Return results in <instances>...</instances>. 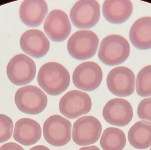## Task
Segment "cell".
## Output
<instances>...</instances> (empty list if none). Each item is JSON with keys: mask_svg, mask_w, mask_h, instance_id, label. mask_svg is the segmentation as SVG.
I'll use <instances>...</instances> for the list:
<instances>
[{"mask_svg": "<svg viewBox=\"0 0 151 150\" xmlns=\"http://www.w3.org/2000/svg\"><path fill=\"white\" fill-rule=\"evenodd\" d=\"M37 80L40 86L51 96H58L69 87L70 76L68 70L60 63L49 62L42 66Z\"/></svg>", "mask_w": 151, "mask_h": 150, "instance_id": "cell-1", "label": "cell"}, {"mask_svg": "<svg viewBox=\"0 0 151 150\" xmlns=\"http://www.w3.org/2000/svg\"><path fill=\"white\" fill-rule=\"evenodd\" d=\"M130 51L128 41L122 36L114 34L107 36L102 41L98 55L104 64L114 66L124 62Z\"/></svg>", "mask_w": 151, "mask_h": 150, "instance_id": "cell-2", "label": "cell"}, {"mask_svg": "<svg viewBox=\"0 0 151 150\" xmlns=\"http://www.w3.org/2000/svg\"><path fill=\"white\" fill-rule=\"evenodd\" d=\"M15 102L19 110L30 115L42 112L47 105V95L38 87L29 85L17 90L15 96Z\"/></svg>", "mask_w": 151, "mask_h": 150, "instance_id": "cell-3", "label": "cell"}, {"mask_svg": "<svg viewBox=\"0 0 151 150\" xmlns=\"http://www.w3.org/2000/svg\"><path fill=\"white\" fill-rule=\"evenodd\" d=\"M97 35L90 31H79L69 38L67 48L70 55L76 60H84L95 55L98 48Z\"/></svg>", "mask_w": 151, "mask_h": 150, "instance_id": "cell-4", "label": "cell"}, {"mask_svg": "<svg viewBox=\"0 0 151 150\" xmlns=\"http://www.w3.org/2000/svg\"><path fill=\"white\" fill-rule=\"evenodd\" d=\"M71 122L59 115L49 117L43 124V136L48 143L55 147L68 144L71 139Z\"/></svg>", "mask_w": 151, "mask_h": 150, "instance_id": "cell-5", "label": "cell"}, {"mask_svg": "<svg viewBox=\"0 0 151 150\" xmlns=\"http://www.w3.org/2000/svg\"><path fill=\"white\" fill-rule=\"evenodd\" d=\"M92 101L86 92L73 90L67 92L60 100V112L66 118L74 119L89 112Z\"/></svg>", "mask_w": 151, "mask_h": 150, "instance_id": "cell-6", "label": "cell"}, {"mask_svg": "<svg viewBox=\"0 0 151 150\" xmlns=\"http://www.w3.org/2000/svg\"><path fill=\"white\" fill-rule=\"evenodd\" d=\"M36 68L32 59L25 55L18 54L9 62L7 74L10 81L18 86L28 84L35 77Z\"/></svg>", "mask_w": 151, "mask_h": 150, "instance_id": "cell-7", "label": "cell"}, {"mask_svg": "<svg viewBox=\"0 0 151 150\" xmlns=\"http://www.w3.org/2000/svg\"><path fill=\"white\" fill-rule=\"evenodd\" d=\"M100 8L95 0H80L71 10L70 17L74 26L80 29L92 28L98 23Z\"/></svg>", "mask_w": 151, "mask_h": 150, "instance_id": "cell-8", "label": "cell"}, {"mask_svg": "<svg viewBox=\"0 0 151 150\" xmlns=\"http://www.w3.org/2000/svg\"><path fill=\"white\" fill-rule=\"evenodd\" d=\"M102 126L97 118L85 116L74 122L73 127V141L79 146H87L96 142L101 135Z\"/></svg>", "mask_w": 151, "mask_h": 150, "instance_id": "cell-9", "label": "cell"}, {"mask_svg": "<svg viewBox=\"0 0 151 150\" xmlns=\"http://www.w3.org/2000/svg\"><path fill=\"white\" fill-rule=\"evenodd\" d=\"M135 77L128 68L119 67L110 71L106 79L107 87L111 93L117 97H127L134 92Z\"/></svg>", "mask_w": 151, "mask_h": 150, "instance_id": "cell-10", "label": "cell"}, {"mask_svg": "<svg viewBox=\"0 0 151 150\" xmlns=\"http://www.w3.org/2000/svg\"><path fill=\"white\" fill-rule=\"evenodd\" d=\"M103 79L100 66L93 62H86L79 65L74 70L73 81L76 88L86 92L97 89Z\"/></svg>", "mask_w": 151, "mask_h": 150, "instance_id": "cell-11", "label": "cell"}, {"mask_svg": "<svg viewBox=\"0 0 151 150\" xmlns=\"http://www.w3.org/2000/svg\"><path fill=\"white\" fill-rule=\"evenodd\" d=\"M103 115L105 120L111 125L123 127L128 125L133 117V109L129 101L114 98L108 101L104 107Z\"/></svg>", "mask_w": 151, "mask_h": 150, "instance_id": "cell-12", "label": "cell"}, {"mask_svg": "<svg viewBox=\"0 0 151 150\" xmlns=\"http://www.w3.org/2000/svg\"><path fill=\"white\" fill-rule=\"evenodd\" d=\"M44 30L51 41L60 42L69 37L71 25L66 13L61 10H54L50 11L45 20Z\"/></svg>", "mask_w": 151, "mask_h": 150, "instance_id": "cell-13", "label": "cell"}, {"mask_svg": "<svg viewBox=\"0 0 151 150\" xmlns=\"http://www.w3.org/2000/svg\"><path fill=\"white\" fill-rule=\"evenodd\" d=\"M20 45L25 53L35 58L45 56L50 47L49 41L45 34L36 29L25 32L20 38Z\"/></svg>", "mask_w": 151, "mask_h": 150, "instance_id": "cell-14", "label": "cell"}, {"mask_svg": "<svg viewBox=\"0 0 151 150\" xmlns=\"http://www.w3.org/2000/svg\"><path fill=\"white\" fill-rule=\"evenodd\" d=\"M41 136L40 125L34 120L22 118L15 123L13 138L22 145H33L40 141Z\"/></svg>", "mask_w": 151, "mask_h": 150, "instance_id": "cell-15", "label": "cell"}, {"mask_svg": "<svg viewBox=\"0 0 151 150\" xmlns=\"http://www.w3.org/2000/svg\"><path fill=\"white\" fill-rule=\"evenodd\" d=\"M48 5L44 0H26L19 9V16L23 23L30 27L40 25L48 12Z\"/></svg>", "mask_w": 151, "mask_h": 150, "instance_id": "cell-16", "label": "cell"}, {"mask_svg": "<svg viewBox=\"0 0 151 150\" xmlns=\"http://www.w3.org/2000/svg\"><path fill=\"white\" fill-rule=\"evenodd\" d=\"M133 11V4L129 0H106L103 4L104 17L107 22L114 24L127 21Z\"/></svg>", "mask_w": 151, "mask_h": 150, "instance_id": "cell-17", "label": "cell"}, {"mask_svg": "<svg viewBox=\"0 0 151 150\" xmlns=\"http://www.w3.org/2000/svg\"><path fill=\"white\" fill-rule=\"evenodd\" d=\"M129 39L137 49L151 48V17H143L135 22L130 29Z\"/></svg>", "mask_w": 151, "mask_h": 150, "instance_id": "cell-18", "label": "cell"}, {"mask_svg": "<svg viewBox=\"0 0 151 150\" xmlns=\"http://www.w3.org/2000/svg\"><path fill=\"white\" fill-rule=\"evenodd\" d=\"M128 138L131 146L135 149H148L151 146V123L137 122L129 129Z\"/></svg>", "mask_w": 151, "mask_h": 150, "instance_id": "cell-19", "label": "cell"}, {"mask_svg": "<svg viewBox=\"0 0 151 150\" xmlns=\"http://www.w3.org/2000/svg\"><path fill=\"white\" fill-rule=\"evenodd\" d=\"M126 143L125 133L121 129L115 127L105 129L100 141V146L104 150H122Z\"/></svg>", "mask_w": 151, "mask_h": 150, "instance_id": "cell-20", "label": "cell"}, {"mask_svg": "<svg viewBox=\"0 0 151 150\" xmlns=\"http://www.w3.org/2000/svg\"><path fill=\"white\" fill-rule=\"evenodd\" d=\"M136 89L137 93L140 97L151 96V65L145 67L138 73Z\"/></svg>", "mask_w": 151, "mask_h": 150, "instance_id": "cell-21", "label": "cell"}, {"mask_svg": "<svg viewBox=\"0 0 151 150\" xmlns=\"http://www.w3.org/2000/svg\"><path fill=\"white\" fill-rule=\"evenodd\" d=\"M13 122L10 118L0 114V143L9 141L12 136Z\"/></svg>", "mask_w": 151, "mask_h": 150, "instance_id": "cell-22", "label": "cell"}, {"mask_svg": "<svg viewBox=\"0 0 151 150\" xmlns=\"http://www.w3.org/2000/svg\"><path fill=\"white\" fill-rule=\"evenodd\" d=\"M137 113L140 119L151 122V97L145 99L140 102Z\"/></svg>", "mask_w": 151, "mask_h": 150, "instance_id": "cell-23", "label": "cell"}, {"mask_svg": "<svg viewBox=\"0 0 151 150\" xmlns=\"http://www.w3.org/2000/svg\"><path fill=\"white\" fill-rule=\"evenodd\" d=\"M0 150H24L17 144L14 142H9L1 146Z\"/></svg>", "mask_w": 151, "mask_h": 150, "instance_id": "cell-24", "label": "cell"}, {"mask_svg": "<svg viewBox=\"0 0 151 150\" xmlns=\"http://www.w3.org/2000/svg\"><path fill=\"white\" fill-rule=\"evenodd\" d=\"M29 150H50L47 147L43 145H37L33 147Z\"/></svg>", "mask_w": 151, "mask_h": 150, "instance_id": "cell-25", "label": "cell"}, {"mask_svg": "<svg viewBox=\"0 0 151 150\" xmlns=\"http://www.w3.org/2000/svg\"><path fill=\"white\" fill-rule=\"evenodd\" d=\"M79 150H101L98 147L95 145L92 146H87V147H82Z\"/></svg>", "mask_w": 151, "mask_h": 150, "instance_id": "cell-26", "label": "cell"}, {"mask_svg": "<svg viewBox=\"0 0 151 150\" xmlns=\"http://www.w3.org/2000/svg\"><path fill=\"white\" fill-rule=\"evenodd\" d=\"M150 150H151V149H150Z\"/></svg>", "mask_w": 151, "mask_h": 150, "instance_id": "cell-27", "label": "cell"}]
</instances>
